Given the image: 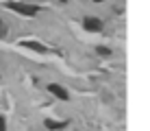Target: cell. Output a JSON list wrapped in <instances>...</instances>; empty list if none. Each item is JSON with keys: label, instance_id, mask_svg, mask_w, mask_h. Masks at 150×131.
Returning <instances> with one entry per match:
<instances>
[{"label": "cell", "instance_id": "4", "mask_svg": "<svg viewBox=\"0 0 150 131\" xmlns=\"http://www.w3.org/2000/svg\"><path fill=\"white\" fill-rule=\"evenodd\" d=\"M24 46H28V48H33V50H37V52H46V48L41 44H37V42H22Z\"/></svg>", "mask_w": 150, "mask_h": 131}, {"label": "cell", "instance_id": "6", "mask_svg": "<svg viewBox=\"0 0 150 131\" xmlns=\"http://www.w3.org/2000/svg\"><path fill=\"white\" fill-rule=\"evenodd\" d=\"M98 52H100V55H109L111 50H109V48H100V46H98Z\"/></svg>", "mask_w": 150, "mask_h": 131}, {"label": "cell", "instance_id": "7", "mask_svg": "<svg viewBox=\"0 0 150 131\" xmlns=\"http://www.w3.org/2000/svg\"><path fill=\"white\" fill-rule=\"evenodd\" d=\"M0 131H4V118L0 116Z\"/></svg>", "mask_w": 150, "mask_h": 131}, {"label": "cell", "instance_id": "5", "mask_svg": "<svg viewBox=\"0 0 150 131\" xmlns=\"http://www.w3.org/2000/svg\"><path fill=\"white\" fill-rule=\"evenodd\" d=\"M68 122H57V120H46V127L48 129H63Z\"/></svg>", "mask_w": 150, "mask_h": 131}, {"label": "cell", "instance_id": "1", "mask_svg": "<svg viewBox=\"0 0 150 131\" xmlns=\"http://www.w3.org/2000/svg\"><path fill=\"white\" fill-rule=\"evenodd\" d=\"M9 9H13V11L22 13V15H35L37 13V7H33V4H20V2H9L7 4Z\"/></svg>", "mask_w": 150, "mask_h": 131}, {"label": "cell", "instance_id": "2", "mask_svg": "<svg viewBox=\"0 0 150 131\" xmlns=\"http://www.w3.org/2000/svg\"><path fill=\"white\" fill-rule=\"evenodd\" d=\"M48 92H52L57 98H61V101H68V90H65V87H61V85H57V83H50L48 85Z\"/></svg>", "mask_w": 150, "mask_h": 131}, {"label": "cell", "instance_id": "8", "mask_svg": "<svg viewBox=\"0 0 150 131\" xmlns=\"http://www.w3.org/2000/svg\"><path fill=\"white\" fill-rule=\"evenodd\" d=\"M94 2H102V0H94Z\"/></svg>", "mask_w": 150, "mask_h": 131}, {"label": "cell", "instance_id": "3", "mask_svg": "<svg viewBox=\"0 0 150 131\" xmlns=\"http://www.w3.org/2000/svg\"><path fill=\"white\" fill-rule=\"evenodd\" d=\"M85 29L91 31V33H98V31H102V22L96 20V18H87L85 20Z\"/></svg>", "mask_w": 150, "mask_h": 131}]
</instances>
